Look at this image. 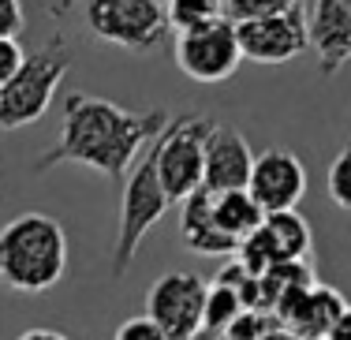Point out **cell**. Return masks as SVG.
<instances>
[{
    "mask_svg": "<svg viewBox=\"0 0 351 340\" xmlns=\"http://www.w3.org/2000/svg\"><path fill=\"white\" fill-rule=\"evenodd\" d=\"M169 123L172 116L165 109L128 112L94 94H68L60 138L34 161V172H49L56 165H86L120 184L138 161L142 146H154Z\"/></svg>",
    "mask_w": 351,
    "mask_h": 340,
    "instance_id": "cell-1",
    "label": "cell"
},
{
    "mask_svg": "<svg viewBox=\"0 0 351 340\" xmlns=\"http://www.w3.org/2000/svg\"><path fill=\"white\" fill-rule=\"evenodd\" d=\"M68 269V236L49 213H19L0 228V280L12 292H49Z\"/></svg>",
    "mask_w": 351,
    "mask_h": 340,
    "instance_id": "cell-2",
    "label": "cell"
},
{
    "mask_svg": "<svg viewBox=\"0 0 351 340\" xmlns=\"http://www.w3.org/2000/svg\"><path fill=\"white\" fill-rule=\"evenodd\" d=\"M71 68V49L64 38L45 41L41 49L27 53L23 68L0 90V131H19L38 123L56 97V86Z\"/></svg>",
    "mask_w": 351,
    "mask_h": 340,
    "instance_id": "cell-3",
    "label": "cell"
},
{
    "mask_svg": "<svg viewBox=\"0 0 351 340\" xmlns=\"http://www.w3.org/2000/svg\"><path fill=\"white\" fill-rule=\"evenodd\" d=\"M210 116H176L169 127L161 131L149 154L157 161V180H161L169 202H187L195 191H202V180H206V138L213 131Z\"/></svg>",
    "mask_w": 351,
    "mask_h": 340,
    "instance_id": "cell-4",
    "label": "cell"
},
{
    "mask_svg": "<svg viewBox=\"0 0 351 340\" xmlns=\"http://www.w3.org/2000/svg\"><path fill=\"white\" fill-rule=\"evenodd\" d=\"M169 195H165L161 180H157V161L146 150V157H138L135 169L128 172L123 184V202H120V232H116V251H112V269L116 277L128 273L138 258V247L146 239V232L169 213Z\"/></svg>",
    "mask_w": 351,
    "mask_h": 340,
    "instance_id": "cell-5",
    "label": "cell"
},
{
    "mask_svg": "<svg viewBox=\"0 0 351 340\" xmlns=\"http://www.w3.org/2000/svg\"><path fill=\"white\" fill-rule=\"evenodd\" d=\"M82 19L97 41L128 53H149L169 34V4L161 0H90Z\"/></svg>",
    "mask_w": 351,
    "mask_h": 340,
    "instance_id": "cell-6",
    "label": "cell"
},
{
    "mask_svg": "<svg viewBox=\"0 0 351 340\" xmlns=\"http://www.w3.org/2000/svg\"><path fill=\"white\" fill-rule=\"evenodd\" d=\"M206 292L210 284L198 273H165L146 295V318L169 340H195L202 333Z\"/></svg>",
    "mask_w": 351,
    "mask_h": 340,
    "instance_id": "cell-7",
    "label": "cell"
},
{
    "mask_svg": "<svg viewBox=\"0 0 351 340\" xmlns=\"http://www.w3.org/2000/svg\"><path fill=\"white\" fill-rule=\"evenodd\" d=\"M176 64L187 79L195 82H224L236 75V68L243 64L239 53V38L236 27L228 19H213L198 30L176 34Z\"/></svg>",
    "mask_w": 351,
    "mask_h": 340,
    "instance_id": "cell-8",
    "label": "cell"
},
{
    "mask_svg": "<svg viewBox=\"0 0 351 340\" xmlns=\"http://www.w3.org/2000/svg\"><path fill=\"white\" fill-rule=\"evenodd\" d=\"M236 38H239L243 60L288 64V60H295L299 53L311 49V41H306V8L295 4V0H288L280 12L236 27Z\"/></svg>",
    "mask_w": 351,
    "mask_h": 340,
    "instance_id": "cell-9",
    "label": "cell"
},
{
    "mask_svg": "<svg viewBox=\"0 0 351 340\" xmlns=\"http://www.w3.org/2000/svg\"><path fill=\"white\" fill-rule=\"evenodd\" d=\"M250 198L262 206V213H288L299 206L306 195V169L291 150L269 146V150L254 154V169H250Z\"/></svg>",
    "mask_w": 351,
    "mask_h": 340,
    "instance_id": "cell-10",
    "label": "cell"
},
{
    "mask_svg": "<svg viewBox=\"0 0 351 340\" xmlns=\"http://www.w3.org/2000/svg\"><path fill=\"white\" fill-rule=\"evenodd\" d=\"M344 311H348L344 295L332 284L317 280L311 288H291L288 295H280V303L273 306V318L295 340H325Z\"/></svg>",
    "mask_w": 351,
    "mask_h": 340,
    "instance_id": "cell-11",
    "label": "cell"
},
{
    "mask_svg": "<svg viewBox=\"0 0 351 340\" xmlns=\"http://www.w3.org/2000/svg\"><path fill=\"white\" fill-rule=\"evenodd\" d=\"M250 169H254V150L236 127L217 120L210 138H206V180L202 191L210 195H228V191H247Z\"/></svg>",
    "mask_w": 351,
    "mask_h": 340,
    "instance_id": "cell-12",
    "label": "cell"
},
{
    "mask_svg": "<svg viewBox=\"0 0 351 340\" xmlns=\"http://www.w3.org/2000/svg\"><path fill=\"white\" fill-rule=\"evenodd\" d=\"M306 8V41L322 75H337L351 60V0H314Z\"/></svg>",
    "mask_w": 351,
    "mask_h": 340,
    "instance_id": "cell-13",
    "label": "cell"
},
{
    "mask_svg": "<svg viewBox=\"0 0 351 340\" xmlns=\"http://www.w3.org/2000/svg\"><path fill=\"white\" fill-rule=\"evenodd\" d=\"M180 236L195 254H210V258H236L239 243L228 239L213 221V195L210 191H195L183 202V217H180Z\"/></svg>",
    "mask_w": 351,
    "mask_h": 340,
    "instance_id": "cell-14",
    "label": "cell"
},
{
    "mask_svg": "<svg viewBox=\"0 0 351 340\" xmlns=\"http://www.w3.org/2000/svg\"><path fill=\"white\" fill-rule=\"evenodd\" d=\"M262 239L265 247H269L273 262H311V225H306V217H299L295 210L288 213H269V217L262 221Z\"/></svg>",
    "mask_w": 351,
    "mask_h": 340,
    "instance_id": "cell-15",
    "label": "cell"
},
{
    "mask_svg": "<svg viewBox=\"0 0 351 340\" xmlns=\"http://www.w3.org/2000/svg\"><path fill=\"white\" fill-rule=\"evenodd\" d=\"M213 221L228 239L243 243L247 236H254V232L262 228L265 213H262V206L250 198V191H228V195H213Z\"/></svg>",
    "mask_w": 351,
    "mask_h": 340,
    "instance_id": "cell-16",
    "label": "cell"
},
{
    "mask_svg": "<svg viewBox=\"0 0 351 340\" xmlns=\"http://www.w3.org/2000/svg\"><path fill=\"white\" fill-rule=\"evenodd\" d=\"M243 314V303L232 288H221V284H210L206 292V314H202V329L213 337H224V329Z\"/></svg>",
    "mask_w": 351,
    "mask_h": 340,
    "instance_id": "cell-17",
    "label": "cell"
},
{
    "mask_svg": "<svg viewBox=\"0 0 351 340\" xmlns=\"http://www.w3.org/2000/svg\"><path fill=\"white\" fill-rule=\"evenodd\" d=\"M213 19H221V0H172L169 4V30L176 34L198 30Z\"/></svg>",
    "mask_w": 351,
    "mask_h": 340,
    "instance_id": "cell-18",
    "label": "cell"
},
{
    "mask_svg": "<svg viewBox=\"0 0 351 340\" xmlns=\"http://www.w3.org/2000/svg\"><path fill=\"white\" fill-rule=\"evenodd\" d=\"M325 187H329V198L340 206V210L351 213V146H344L329 165V176H325Z\"/></svg>",
    "mask_w": 351,
    "mask_h": 340,
    "instance_id": "cell-19",
    "label": "cell"
},
{
    "mask_svg": "<svg viewBox=\"0 0 351 340\" xmlns=\"http://www.w3.org/2000/svg\"><path fill=\"white\" fill-rule=\"evenodd\" d=\"M277 329V318L273 314H262V311H243L228 329H224V340H262L265 333Z\"/></svg>",
    "mask_w": 351,
    "mask_h": 340,
    "instance_id": "cell-20",
    "label": "cell"
},
{
    "mask_svg": "<svg viewBox=\"0 0 351 340\" xmlns=\"http://www.w3.org/2000/svg\"><path fill=\"white\" fill-rule=\"evenodd\" d=\"M27 30V12L19 0H0V41H15Z\"/></svg>",
    "mask_w": 351,
    "mask_h": 340,
    "instance_id": "cell-21",
    "label": "cell"
},
{
    "mask_svg": "<svg viewBox=\"0 0 351 340\" xmlns=\"http://www.w3.org/2000/svg\"><path fill=\"white\" fill-rule=\"evenodd\" d=\"M112 340H169L161 333V329L154 326V321L146 318V314H138V318H128L120 329H116Z\"/></svg>",
    "mask_w": 351,
    "mask_h": 340,
    "instance_id": "cell-22",
    "label": "cell"
},
{
    "mask_svg": "<svg viewBox=\"0 0 351 340\" xmlns=\"http://www.w3.org/2000/svg\"><path fill=\"white\" fill-rule=\"evenodd\" d=\"M23 60H27V53H23L19 41H0V90L12 82V75L23 68Z\"/></svg>",
    "mask_w": 351,
    "mask_h": 340,
    "instance_id": "cell-23",
    "label": "cell"
},
{
    "mask_svg": "<svg viewBox=\"0 0 351 340\" xmlns=\"http://www.w3.org/2000/svg\"><path fill=\"white\" fill-rule=\"evenodd\" d=\"M15 340H75V337L60 333V329H27V333H19Z\"/></svg>",
    "mask_w": 351,
    "mask_h": 340,
    "instance_id": "cell-24",
    "label": "cell"
},
{
    "mask_svg": "<svg viewBox=\"0 0 351 340\" xmlns=\"http://www.w3.org/2000/svg\"><path fill=\"white\" fill-rule=\"evenodd\" d=\"M325 340H351V306L340 314V321L329 329V337H325Z\"/></svg>",
    "mask_w": 351,
    "mask_h": 340,
    "instance_id": "cell-25",
    "label": "cell"
},
{
    "mask_svg": "<svg viewBox=\"0 0 351 340\" xmlns=\"http://www.w3.org/2000/svg\"><path fill=\"white\" fill-rule=\"evenodd\" d=\"M262 340H295V337H291L288 329H280V326H277V329H273V333H265Z\"/></svg>",
    "mask_w": 351,
    "mask_h": 340,
    "instance_id": "cell-26",
    "label": "cell"
}]
</instances>
